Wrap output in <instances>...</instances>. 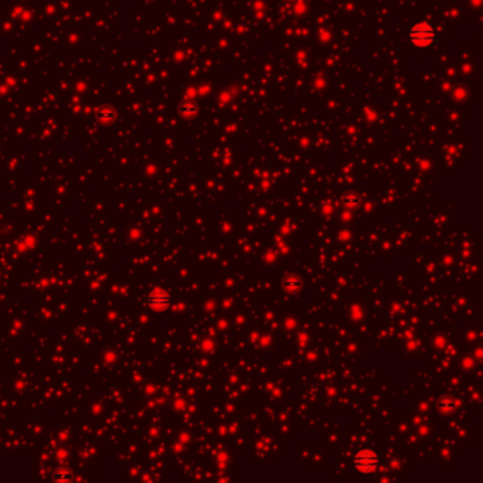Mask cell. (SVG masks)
Segmentation results:
<instances>
[{"mask_svg": "<svg viewBox=\"0 0 483 483\" xmlns=\"http://www.w3.org/2000/svg\"><path fill=\"white\" fill-rule=\"evenodd\" d=\"M98 119L103 123H109L115 119V111L111 106H103L98 112Z\"/></svg>", "mask_w": 483, "mask_h": 483, "instance_id": "277c9868", "label": "cell"}, {"mask_svg": "<svg viewBox=\"0 0 483 483\" xmlns=\"http://www.w3.org/2000/svg\"><path fill=\"white\" fill-rule=\"evenodd\" d=\"M149 305L156 309V310H163L164 307L169 305V295L163 291H155L150 293L149 296Z\"/></svg>", "mask_w": 483, "mask_h": 483, "instance_id": "3957f363", "label": "cell"}, {"mask_svg": "<svg viewBox=\"0 0 483 483\" xmlns=\"http://www.w3.org/2000/svg\"><path fill=\"white\" fill-rule=\"evenodd\" d=\"M301 286V282L295 278H288L285 281V288L291 292V291H296Z\"/></svg>", "mask_w": 483, "mask_h": 483, "instance_id": "5b68a950", "label": "cell"}, {"mask_svg": "<svg viewBox=\"0 0 483 483\" xmlns=\"http://www.w3.org/2000/svg\"><path fill=\"white\" fill-rule=\"evenodd\" d=\"M377 455L371 451H362L354 456V466L362 473H370L377 468Z\"/></svg>", "mask_w": 483, "mask_h": 483, "instance_id": "7a4b0ae2", "label": "cell"}, {"mask_svg": "<svg viewBox=\"0 0 483 483\" xmlns=\"http://www.w3.org/2000/svg\"><path fill=\"white\" fill-rule=\"evenodd\" d=\"M410 39L414 45L418 48H425L434 41L435 31L428 23H417L410 31Z\"/></svg>", "mask_w": 483, "mask_h": 483, "instance_id": "6da1fadb", "label": "cell"}]
</instances>
